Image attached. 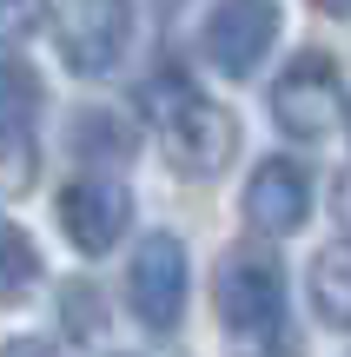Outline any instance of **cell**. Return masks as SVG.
I'll return each mask as SVG.
<instances>
[{
  "instance_id": "9c48e42d",
  "label": "cell",
  "mask_w": 351,
  "mask_h": 357,
  "mask_svg": "<svg viewBox=\"0 0 351 357\" xmlns=\"http://www.w3.org/2000/svg\"><path fill=\"white\" fill-rule=\"evenodd\" d=\"M33 119H40V79L27 66L0 60V166H7V185H27V172H33Z\"/></svg>"
},
{
  "instance_id": "5bb4252c",
  "label": "cell",
  "mask_w": 351,
  "mask_h": 357,
  "mask_svg": "<svg viewBox=\"0 0 351 357\" xmlns=\"http://www.w3.org/2000/svg\"><path fill=\"white\" fill-rule=\"evenodd\" d=\"M0 357H53L47 344H40V337H13V344L7 351H0Z\"/></svg>"
},
{
  "instance_id": "ba28073f",
  "label": "cell",
  "mask_w": 351,
  "mask_h": 357,
  "mask_svg": "<svg viewBox=\"0 0 351 357\" xmlns=\"http://www.w3.org/2000/svg\"><path fill=\"white\" fill-rule=\"evenodd\" d=\"M305 212H312V178H305V166H299V159H265V166L252 172V185H246L252 231L285 238V231L305 225Z\"/></svg>"
},
{
  "instance_id": "30bf717a",
  "label": "cell",
  "mask_w": 351,
  "mask_h": 357,
  "mask_svg": "<svg viewBox=\"0 0 351 357\" xmlns=\"http://www.w3.org/2000/svg\"><path fill=\"white\" fill-rule=\"evenodd\" d=\"M312 311L331 324V331L351 324V252H345V238L312 258Z\"/></svg>"
},
{
  "instance_id": "8fae6325",
  "label": "cell",
  "mask_w": 351,
  "mask_h": 357,
  "mask_svg": "<svg viewBox=\"0 0 351 357\" xmlns=\"http://www.w3.org/2000/svg\"><path fill=\"white\" fill-rule=\"evenodd\" d=\"M40 284V245L13 218H0V305H27Z\"/></svg>"
},
{
  "instance_id": "5b68a950",
  "label": "cell",
  "mask_w": 351,
  "mask_h": 357,
  "mask_svg": "<svg viewBox=\"0 0 351 357\" xmlns=\"http://www.w3.org/2000/svg\"><path fill=\"white\" fill-rule=\"evenodd\" d=\"M126 305L146 331H172L186 311V245L172 231H153V238L133 252L126 265Z\"/></svg>"
},
{
  "instance_id": "277c9868",
  "label": "cell",
  "mask_w": 351,
  "mask_h": 357,
  "mask_svg": "<svg viewBox=\"0 0 351 357\" xmlns=\"http://www.w3.org/2000/svg\"><path fill=\"white\" fill-rule=\"evenodd\" d=\"M60 26V53L73 73L100 79L126 60V40H133V0H60L53 13Z\"/></svg>"
},
{
  "instance_id": "6da1fadb",
  "label": "cell",
  "mask_w": 351,
  "mask_h": 357,
  "mask_svg": "<svg viewBox=\"0 0 351 357\" xmlns=\"http://www.w3.org/2000/svg\"><path fill=\"white\" fill-rule=\"evenodd\" d=\"M212 298H219L225 344H232L239 357H292V331H285V271H278L272 252H259V245L225 252V258H219V278H212Z\"/></svg>"
},
{
  "instance_id": "7c38bea8",
  "label": "cell",
  "mask_w": 351,
  "mask_h": 357,
  "mask_svg": "<svg viewBox=\"0 0 351 357\" xmlns=\"http://www.w3.org/2000/svg\"><path fill=\"white\" fill-rule=\"evenodd\" d=\"M60 305H66V331H73L80 344L106 331V305H100V291H93V284H66Z\"/></svg>"
},
{
  "instance_id": "52a82bcc",
  "label": "cell",
  "mask_w": 351,
  "mask_h": 357,
  "mask_svg": "<svg viewBox=\"0 0 351 357\" xmlns=\"http://www.w3.org/2000/svg\"><path fill=\"white\" fill-rule=\"evenodd\" d=\"M278 40V0H219L206 20V60L225 79L259 73V60Z\"/></svg>"
},
{
  "instance_id": "9a60e30c",
  "label": "cell",
  "mask_w": 351,
  "mask_h": 357,
  "mask_svg": "<svg viewBox=\"0 0 351 357\" xmlns=\"http://www.w3.org/2000/svg\"><path fill=\"white\" fill-rule=\"evenodd\" d=\"M318 7H325V13H345V0H318Z\"/></svg>"
},
{
  "instance_id": "8992f818",
  "label": "cell",
  "mask_w": 351,
  "mask_h": 357,
  "mask_svg": "<svg viewBox=\"0 0 351 357\" xmlns=\"http://www.w3.org/2000/svg\"><path fill=\"white\" fill-rule=\"evenodd\" d=\"M126 225H133V192L119 185V178L80 172L73 185L60 192V231L73 238V252H87V258L113 252V245L126 238Z\"/></svg>"
},
{
  "instance_id": "4fadbf2b",
  "label": "cell",
  "mask_w": 351,
  "mask_h": 357,
  "mask_svg": "<svg viewBox=\"0 0 351 357\" xmlns=\"http://www.w3.org/2000/svg\"><path fill=\"white\" fill-rule=\"evenodd\" d=\"M40 20H47V0H0V47H20V40H33Z\"/></svg>"
},
{
  "instance_id": "3957f363",
  "label": "cell",
  "mask_w": 351,
  "mask_h": 357,
  "mask_svg": "<svg viewBox=\"0 0 351 357\" xmlns=\"http://www.w3.org/2000/svg\"><path fill=\"white\" fill-rule=\"evenodd\" d=\"M272 119L292 132V139H331L345 119V73L325 47L299 53V60L278 73L272 86Z\"/></svg>"
},
{
  "instance_id": "7a4b0ae2",
  "label": "cell",
  "mask_w": 351,
  "mask_h": 357,
  "mask_svg": "<svg viewBox=\"0 0 351 357\" xmlns=\"http://www.w3.org/2000/svg\"><path fill=\"white\" fill-rule=\"evenodd\" d=\"M140 106L153 113L159 146H166V159L186 178H212V172L232 166V153H239V119L225 113L219 100L193 93L179 73H153L140 86Z\"/></svg>"
}]
</instances>
